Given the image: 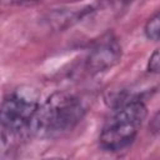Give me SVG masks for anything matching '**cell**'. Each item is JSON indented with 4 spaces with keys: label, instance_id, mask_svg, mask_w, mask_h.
I'll return each mask as SVG.
<instances>
[{
    "label": "cell",
    "instance_id": "obj_1",
    "mask_svg": "<svg viewBox=\"0 0 160 160\" xmlns=\"http://www.w3.org/2000/svg\"><path fill=\"white\" fill-rule=\"evenodd\" d=\"M85 111L76 95L66 91L54 92L39 104L31 122V134L48 139L61 138L79 125Z\"/></svg>",
    "mask_w": 160,
    "mask_h": 160
},
{
    "label": "cell",
    "instance_id": "obj_2",
    "mask_svg": "<svg viewBox=\"0 0 160 160\" xmlns=\"http://www.w3.org/2000/svg\"><path fill=\"white\" fill-rule=\"evenodd\" d=\"M148 109L139 98L118 101L110 118L105 121L99 135L100 148L105 151L118 152L132 144L145 118Z\"/></svg>",
    "mask_w": 160,
    "mask_h": 160
},
{
    "label": "cell",
    "instance_id": "obj_3",
    "mask_svg": "<svg viewBox=\"0 0 160 160\" xmlns=\"http://www.w3.org/2000/svg\"><path fill=\"white\" fill-rule=\"evenodd\" d=\"M39 106V96L31 88H21L9 94L0 105V144L16 145L31 134V122Z\"/></svg>",
    "mask_w": 160,
    "mask_h": 160
},
{
    "label": "cell",
    "instance_id": "obj_4",
    "mask_svg": "<svg viewBox=\"0 0 160 160\" xmlns=\"http://www.w3.org/2000/svg\"><path fill=\"white\" fill-rule=\"evenodd\" d=\"M121 45L118 39L109 35L102 38L89 52L85 60V69L90 75L110 70L121 59Z\"/></svg>",
    "mask_w": 160,
    "mask_h": 160
},
{
    "label": "cell",
    "instance_id": "obj_5",
    "mask_svg": "<svg viewBox=\"0 0 160 160\" xmlns=\"http://www.w3.org/2000/svg\"><path fill=\"white\" fill-rule=\"evenodd\" d=\"M96 9V4H86L79 6H68L61 8L59 10H52L48 14L46 21L49 25L56 30H62L72 24L82 20L88 15H91Z\"/></svg>",
    "mask_w": 160,
    "mask_h": 160
},
{
    "label": "cell",
    "instance_id": "obj_6",
    "mask_svg": "<svg viewBox=\"0 0 160 160\" xmlns=\"http://www.w3.org/2000/svg\"><path fill=\"white\" fill-rule=\"evenodd\" d=\"M144 32L146 35L148 39L152 40V41H158L159 40V32H160V16L159 12H156L154 16H151L144 28Z\"/></svg>",
    "mask_w": 160,
    "mask_h": 160
},
{
    "label": "cell",
    "instance_id": "obj_7",
    "mask_svg": "<svg viewBox=\"0 0 160 160\" xmlns=\"http://www.w3.org/2000/svg\"><path fill=\"white\" fill-rule=\"evenodd\" d=\"M159 66H160V58H159V50L156 49L150 59H149V62H148V71L152 72V74H158L159 72Z\"/></svg>",
    "mask_w": 160,
    "mask_h": 160
},
{
    "label": "cell",
    "instance_id": "obj_8",
    "mask_svg": "<svg viewBox=\"0 0 160 160\" xmlns=\"http://www.w3.org/2000/svg\"><path fill=\"white\" fill-rule=\"evenodd\" d=\"M5 2L9 4H24V2H29V1H35V0H2Z\"/></svg>",
    "mask_w": 160,
    "mask_h": 160
}]
</instances>
